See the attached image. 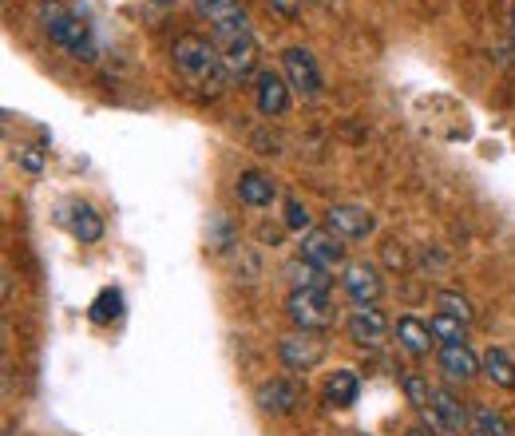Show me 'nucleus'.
Wrapping results in <instances>:
<instances>
[{"label":"nucleus","instance_id":"11","mask_svg":"<svg viewBox=\"0 0 515 436\" xmlns=\"http://www.w3.org/2000/svg\"><path fill=\"white\" fill-rule=\"evenodd\" d=\"M345 333H349V341H357L361 349H377V345H385V337H389V318H385L377 306H353V310L345 314Z\"/></svg>","mask_w":515,"mask_h":436},{"label":"nucleus","instance_id":"15","mask_svg":"<svg viewBox=\"0 0 515 436\" xmlns=\"http://www.w3.org/2000/svg\"><path fill=\"white\" fill-rule=\"evenodd\" d=\"M325 226L333 234H341V238H369L377 230V218H373V211H365L357 203H333L325 211Z\"/></svg>","mask_w":515,"mask_h":436},{"label":"nucleus","instance_id":"19","mask_svg":"<svg viewBox=\"0 0 515 436\" xmlns=\"http://www.w3.org/2000/svg\"><path fill=\"white\" fill-rule=\"evenodd\" d=\"M480 369H484V377L492 381V385H500V389H515V361L508 349H500V345H488L484 349V357H480Z\"/></svg>","mask_w":515,"mask_h":436},{"label":"nucleus","instance_id":"24","mask_svg":"<svg viewBox=\"0 0 515 436\" xmlns=\"http://www.w3.org/2000/svg\"><path fill=\"white\" fill-rule=\"evenodd\" d=\"M436 310L448 314V318H456V322H464V326H472V318H476L472 302H468L464 294H456V290H440V294H436Z\"/></svg>","mask_w":515,"mask_h":436},{"label":"nucleus","instance_id":"3","mask_svg":"<svg viewBox=\"0 0 515 436\" xmlns=\"http://www.w3.org/2000/svg\"><path fill=\"white\" fill-rule=\"evenodd\" d=\"M286 318L294 322V329L325 333V329L337 322V306L321 290H290L286 294Z\"/></svg>","mask_w":515,"mask_h":436},{"label":"nucleus","instance_id":"28","mask_svg":"<svg viewBox=\"0 0 515 436\" xmlns=\"http://www.w3.org/2000/svg\"><path fill=\"white\" fill-rule=\"evenodd\" d=\"M298 4H302V0H270V8H274L278 16H298Z\"/></svg>","mask_w":515,"mask_h":436},{"label":"nucleus","instance_id":"21","mask_svg":"<svg viewBox=\"0 0 515 436\" xmlns=\"http://www.w3.org/2000/svg\"><path fill=\"white\" fill-rule=\"evenodd\" d=\"M68 230L80 238V242H100L103 238V218L92 203H76L68 211Z\"/></svg>","mask_w":515,"mask_h":436},{"label":"nucleus","instance_id":"22","mask_svg":"<svg viewBox=\"0 0 515 436\" xmlns=\"http://www.w3.org/2000/svg\"><path fill=\"white\" fill-rule=\"evenodd\" d=\"M472 433H484V436H515V425L492 405H476L472 409Z\"/></svg>","mask_w":515,"mask_h":436},{"label":"nucleus","instance_id":"31","mask_svg":"<svg viewBox=\"0 0 515 436\" xmlns=\"http://www.w3.org/2000/svg\"><path fill=\"white\" fill-rule=\"evenodd\" d=\"M151 4H155V8H171L175 0H151Z\"/></svg>","mask_w":515,"mask_h":436},{"label":"nucleus","instance_id":"18","mask_svg":"<svg viewBox=\"0 0 515 436\" xmlns=\"http://www.w3.org/2000/svg\"><path fill=\"white\" fill-rule=\"evenodd\" d=\"M397 345H401L409 357H428V349L436 345V337H432V326H428V322H420L416 314H405V318H397Z\"/></svg>","mask_w":515,"mask_h":436},{"label":"nucleus","instance_id":"4","mask_svg":"<svg viewBox=\"0 0 515 436\" xmlns=\"http://www.w3.org/2000/svg\"><path fill=\"white\" fill-rule=\"evenodd\" d=\"M214 48H218V56H222L230 80L242 84V80H250V76L262 72V68H258V40H254V28H250V32H222V36H214Z\"/></svg>","mask_w":515,"mask_h":436},{"label":"nucleus","instance_id":"12","mask_svg":"<svg viewBox=\"0 0 515 436\" xmlns=\"http://www.w3.org/2000/svg\"><path fill=\"white\" fill-rule=\"evenodd\" d=\"M298 258H306L313 266H321V270H337L341 262H345V238L341 234H333L329 226H321V230H309L306 238H302V254Z\"/></svg>","mask_w":515,"mask_h":436},{"label":"nucleus","instance_id":"20","mask_svg":"<svg viewBox=\"0 0 515 436\" xmlns=\"http://www.w3.org/2000/svg\"><path fill=\"white\" fill-rule=\"evenodd\" d=\"M286 278H290V290H321V294H329V286H333L329 270L313 266L306 258H294V262L286 266Z\"/></svg>","mask_w":515,"mask_h":436},{"label":"nucleus","instance_id":"34","mask_svg":"<svg viewBox=\"0 0 515 436\" xmlns=\"http://www.w3.org/2000/svg\"><path fill=\"white\" fill-rule=\"evenodd\" d=\"M4 436H12V433H4Z\"/></svg>","mask_w":515,"mask_h":436},{"label":"nucleus","instance_id":"30","mask_svg":"<svg viewBox=\"0 0 515 436\" xmlns=\"http://www.w3.org/2000/svg\"><path fill=\"white\" fill-rule=\"evenodd\" d=\"M20 163H24V171H40V167H44L36 151H24V155H20Z\"/></svg>","mask_w":515,"mask_h":436},{"label":"nucleus","instance_id":"29","mask_svg":"<svg viewBox=\"0 0 515 436\" xmlns=\"http://www.w3.org/2000/svg\"><path fill=\"white\" fill-rule=\"evenodd\" d=\"M385 258H389V266H397V270L405 266V254H401V246H397V242H385Z\"/></svg>","mask_w":515,"mask_h":436},{"label":"nucleus","instance_id":"16","mask_svg":"<svg viewBox=\"0 0 515 436\" xmlns=\"http://www.w3.org/2000/svg\"><path fill=\"white\" fill-rule=\"evenodd\" d=\"M234 195H238V203H246L254 211H266L278 199V183L266 171H242L238 183H234Z\"/></svg>","mask_w":515,"mask_h":436},{"label":"nucleus","instance_id":"6","mask_svg":"<svg viewBox=\"0 0 515 436\" xmlns=\"http://www.w3.org/2000/svg\"><path fill=\"white\" fill-rule=\"evenodd\" d=\"M420 417H424V429L432 436H460L472 425L468 409H464L460 397H452L448 389H432V405H428Z\"/></svg>","mask_w":515,"mask_h":436},{"label":"nucleus","instance_id":"10","mask_svg":"<svg viewBox=\"0 0 515 436\" xmlns=\"http://www.w3.org/2000/svg\"><path fill=\"white\" fill-rule=\"evenodd\" d=\"M290 80L286 76H278L274 68H262L258 76H254V108L258 115H266V119H278V115H286L290 111Z\"/></svg>","mask_w":515,"mask_h":436},{"label":"nucleus","instance_id":"23","mask_svg":"<svg viewBox=\"0 0 515 436\" xmlns=\"http://www.w3.org/2000/svg\"><path fill=\"white\" fill-rule=\"evenodd\" d=\"M123 318V294L119 290H100L96 294V302H92V322L96 326H111V322H119Z\"/></svg>","mask_w":515,"mask_h":436},{"label":"nucleus","instance_id":"1","mask_svg":"<svg viewBox=\"0 0 515 436\" xmlns=\"http://www.w3.org/2000/svg\"><path fill=\"white\" fill-rule=\"evenodd\" d=\"M171 60H175V72H179L191 88L206 92V96H218V92L230 84L226 64H222L214 40H203V36H195V32H183V36L175 40Z\"/></svg>","mask_w":515,"mask_h":436},{"label":"nucleus","instance_id":"8","mask_svg":"<svg viewBox=\"0 0 515 436\" xmlns=\"http://www.w3.org/2000/svg\"><path fill=\"white\" fill-rule=\"evenodd\" d=\"M282 76L290 80V88H294L302 100H317L321 88H325L321 68H317V60H313L309 48H286V52H282Z\"/></svg>","mask_w":515,"mask_h":436},{"label":"nucleus","instance_id":"14","mask_svg":"<svg viewBox=\"0 0 515 436\" xmlns=\"http://www.w3.org/2000/svg\"><path fill=\"white\" fill-rule=\"evenodd\" d=\"M436 365H440V373L448 381H460V385L472 381V377H480V357L468 349V341H440Z\"/></svg>","mask_w":515,"mask_h":436},{"label":"nucleus","instance_id":"5","mask_svg":"<svg viewBox=\"0 0 515 436\" xmlns=\"http://www.w3.org/2000/svg\"><path fill=\"white\" fill-rule=\"evenodd\" d=\"M325 337L321 333H309V329H294L278 341V361L290 369V373H309L325 361Z\"/></svg>","mask_w":515,"mask_h":436},{"label":"nucleus","instance_id":"9","mask_svg":"<svg viewBox=\"0 0 515 436\" xmlns=\"http://www.w3.org/2000/svg\"><path fill=\"white\" fill-rule=\"evenodd\" d=\"M341 290L349 294L353 306H377V298L385 294V278L373 262H349L341 270Z\"/></svg>","mask_w":515,"mask_h":436},{"label":"nucleus","instance_id":"2","mask_svg":"<svg viewBox=\"0 0 515 436\" xmlns=\"http://www.w3.org/2000/svg\"><path fill=\"white\" fill-rule=\"evenodd\" d=\"M36 16H40V24H44V32H48L52 44H60L64 52H72V56H80V60H92V56H96L92 32H88V24H84L72 8L56 4V0H44V4L36 8Z\"/></svg>","mask_w":515,"mask_h":436},{"label":"nucleus","instance_id":"32","mask_svg":"<svg viewBox=\"0 0 515 436\" xmlns=\"http://www.w3.org/2000/svg\"><path fill=\"white\" fill-rule=\"evenodd\" d=\"M405 436H432V433H428V429H409Z\"/></svg>","mask_w":515,"mask_h":436},{"label":"nucleus","instance_id":"33","mask_svg":"<svg viewBox=\"0 0 515 436\" xmlns=\"http://www.w3.org/2000/svg\"><path fill=\"white\" fill-rule=\"evenodd\" d=\"M472 436H484V433H472Z\"/></svg>","mask_w":515,"mask_h":436},{"label":"nucleus","instance_id":"27","mask_svg":"<svg viewBox=\"0 0 515 436\" xmlns=\"http://www.w3.org/2000/svg\"><path fill=\"white\" fill-rule=\"evenodd\" d=\"M286 230H294V234L313 230V215H309V207L302 199H286Z\"/></svg>","mask_w":515,"mask_h":436},{"label":"nucleus","instance_id":"13","mask_svg":"<svg viewBox=\"0 0 515 436\" xmlns=\"http://www.w3.org/2000/svg\"><path fill=\"white\" fill-rule=\"evenodd\" d=\"M199 16L210 24V36L222 32H250V16L242 8V0H195Z\"/></svg>","mask_w":515,"mask_h":436},{"label":"nucleus","instance_id":"7","mask_svg":"<svg viewBox=\"0 0 515 436\" xmlns=\"http://www.w3.org/2000/svg\"><path fill=\"white\" fill-rule=\"evenodd\" d=\"M302 401H306V389L294 377H270L254 389V405L266 417H290V413H298Z\"/></svg>","mask_w":515,"mask_h":436},{"label":"nucleus","instance_id":"17","mask_svg":"<svg viewBox=\"0 0 515 436\" xmlns=\"http://www.w3.org/2000/svg\"><path fill=\"white\" fill-rule=\"evenodd\" d=\"M321 397H325V405H333V409L357 405V397H361V377H357V369H333V373L325 377Z\"/></svg>","mask_w":515,"mask_h":436},{"label":"nucleus","instance_id":"25","mask_svg":"<svg viewBox=\"0 0 515 436\" xmlns=\"http://www.w3.org/2000/svg\"><path fill=\"white\" fill-rule=\"evenodd\" d=\"M401 389H405V397H409V405L416 413H424V409L432 405V385H428L424 373H405V377H401Z\"/></svg>","mask_w":515,"mask_h":436},{"label":"nucleus","instance_id":"26","mask_svg":"<svg viewBox=\"0 0 515 436\" xmlns=\"http://www.w3.org/2000/svg\"><path fill=\"white\" fill-rule=\"evenodd\" d=\"M432 337L436 341H464L468 337V326L464 322H456V318H448V314H432Z\"/></svg>","mask_w":515,"mask_h":436}]
</instances>
